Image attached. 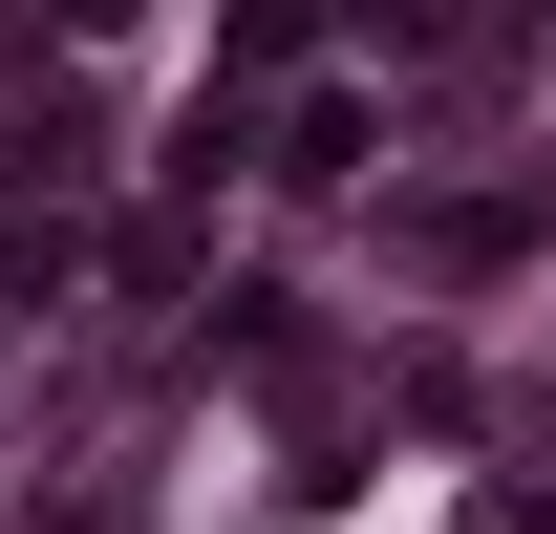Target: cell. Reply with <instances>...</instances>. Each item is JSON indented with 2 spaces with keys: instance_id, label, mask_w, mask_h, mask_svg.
<instances>
[{
  "instance_id": "obj_2",
  "label": "cell",
  "mask_w": 556,
  "mask_h": 534,
  "mask_svg": "<svg viewBox=\"0 0 556 534\" xmlns=\"http://www.w3.org/2000/svg\"><path fill=\"white\" fill-rule=\"evenodd\" d=\"M278 171H364V86H300L278 107Z\"/></svg>"
},
{
  "instance_id": "obj_1",
  "label": "cell",
  "mask_w": 556,
  "mask_h": 534,
  "mask_svg": "<svg viewBox=\"0 0 556 534\" xmlns=\"http://www.w3.org/2000/svg\"><path fill=\"white\" fill-rule=\"evenodd\" d=\"M407 257H428V278H492V257H535V214H492V193H428V214H407Z\"/></svg>"
},
{
  "instance_id": "obj_3",
  "label": "cell",
  "mask_w": 556,
  "mask_h": 534,
  "mask_svg": "<svg viewBox=\"0 0 556 534\" xmlns=\"http://www.w3.org/2000/svg\"><path fill=\"white\" fill-rule=\"evenodd\" d=\"M43 22H129V0H43Z\"/></svg>"
}]
</instances>
